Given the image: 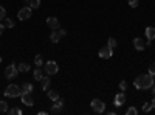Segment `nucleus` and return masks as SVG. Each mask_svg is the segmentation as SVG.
<instances>
[{
  "label": "nucleus",
  "instance_id": "obj_1",
  "mask_svg": "<svg viewBox=\"0 0 155 115\" xmlns=\"http://www.w3.org/2000/svg\"><path fill=\"white\" fill-rule=\"evenodd\" d=\"M153 76L150 75V73H146V75H140V76H137L135 78V81H134V84H135V87L137 89H143V90H147V89H152V86H153Z\"/></svg>",
  "mask_w": 155,
  "mask_h": 115
},
{
  "label": "nucleus",
  "instance_id": "obj_2",
  "mask_svg": "<svg viewBox=\"0 0 155 115\" xmlns=\"http://www.w3.org/2000/svg\"><path fill=\"white\" fill-rule=\"evenodd\" d=\"M5 95L8 98H17V96L22 95V87L20 86H16V84H9L5 89Z\"/></svg>",
  "mask_w": 155,
  "mask_h": 115
},
{
  "label": "nucleus",
  "instance_id": "obj_3",
  "mask_svg": "<svg viewBox=\"0 0 155 115\" xmlns=\"http://www.w3.org/2000/svg\"><path fill=\"white\" fill-rule=\"evenodd\" d=\"M90 106H92V109H93L95 113H102V112L106 110V103H104V101H101V100H98V98L92 100Z\"/></svg>",
  "mask_w": 155,
  "mask_h": 115
},
{
  "label": "nucleus",
  "instance_id": "obj_4",
  "mask_svg": "<svg viewBox=\"0 0 155 115\" xmlns=\"http://www.w3.org/2000/svg\"><path fill=\"white\" fill-rule=\"evenodd\" d=\"M58 70H59L58 62H54V61H48V62L45 64V67H44V72H45L47 75H56Z\"/></svg>",
  "mask_w": 155,
  "mask_h": 115
},
{
  "label": "nucleus",
  "instance_id": "obj_5",
  "mask_svg": "<svg viewBox=\"0 0 155 115\" xmlns=\"http://www.w3.org/2000/svg\"><path fill=\"white\" fill-rule=\"evenodd\" d=\"M31 12H33V8L31 6H23L22 9H19L17 17H19V20H27V19L31 17Z\"/></svg>",
  "mask_w": 155,
  "mask_h": 115
},
{
  "label": "nucleus",
  "instance_id": "obj_6",
  "mask_svg": "<svg viewBox=\"0 0 155 115\" xmlns=\"http://www.w3.org/2000/svg\"><path fill=\"white\" fill-rule=\"evenodd\" d=\"M17 73H19V70L16 69V66H14V64H11V66H8L5 69V78L6 79H14L17 76Z\"/></svg>",
  "mask_w": 155,
  "mask_h": 115
},
{
  "label": "nucleus",
  "instance_id": "obj_7",
  "mask_svg": "<svg viewBox=\"0 0 155 115\" xmlns=\"http://www.w3.org/2000/svg\"><path fill=\"white\" fill-rule=\"evenodd\" d=\"M98 55H99V58H102V59H110L112 55H113V48H110L109 45H106V47L99 48Z\"/></svg>",
  "mask_w": 155,
  "mask_h": 115
},
{
  "label": "nucleus",
  "instance_id": "obj_8",
  "mask_svg": "<svg viewBox=\"0 0 155 115\" xmlns=\"http://www.w3.org/2000/svg\"><path fill=\"white\" fill-rule=\"evenodd\" d=\"M20 98H22V103H23V104H27V106H30V107L34 106V100H33V96H31L30 92H22Z\"/></svg>",
  "mask_w": 155,
  "mask_h": 115
},
{
  "label": "nucleus",
  "instance_id": "obj_9",
  "mask_svg": "<svg viewBox=\"0 0 155 115\" xmlns=\"http://www.w3.org/2000/svg\"><path fill=\"white\" fill-rule=\"evenodd\" d=\"M64 110V101L61 98H58L56 101H53V107H51V112L53 113H62Z\"/></svg>",
  "mask_w": 155,
  "mask_h": 115
},
{
  "label": "nucleus",
  "instance_id": "obj_10",
  "mask_svg": "<svg viewBox=\"0 0 155 115\" xmlns=\"http://www.w3.org/2000/svg\"><path fill=\"white\" fill-rule=\"evenodd\" d=\"M124 103H126V95H124V92L116 93V95H115V100H113V104H115L116 107H121Z\"/></svg>",
  "mask_w": 155,
  "mask_h": 115
},
{
  "label": "nucleus",
  "instance_id": "obj_11",
  "mask_svg": "<svg viewBox=\"0 0 155 115\" xmlns=\"http://www.w3.org/2000/svg\"><path fill=\"white\" fill-rule=\"evenodd\" d=\"M47 25H48V28L51 31L59 30V20H58V17H48L47 19Z\"/></svg>",
  "mask_w": 155,
  "mask_h": 115
},
{
  "label": "nucleus",
  "instance_id": "obj_12",
  "mask_svg": "<svg viewBox=\"0 0 155 115\" xmlns=\"http://www.w3.org/2000/svg\"><path fill=\"white\" fill-rule=\"evenodd\" d=\"M134 47L138 50V52H143V50L146 48V42L141 39V37H135L134 39Z\"/></svg>",
  "mask_w": 155,
  "mask_h": 115
},
{
  "label": "nucleus",
  "instance_id": "obj_13",
  "mask_svg": "<svg viewBox=\"0 0 155 115\" xmlns=\"http://www.w3.org/2000/svg\"><path fill=\"white\" fill-rule=\"evenodd\" d=\"M144 33H146L147 41H153V39H155V28H153V27H147V28L144 30Z\"/></svg>",
  "mask_w": 155,
  "mask_h": 115
},
{
  "label": "nucleus",
  "instance_id": "obj_14",
  "mask_svg": "<svg viewBox=\"0 0 155 115\" xmlns=\"http://www.w3.org/2000/svg\"><path fill=\"white\" fill-rule=\"evenodd\" d=\"M59 39H61V36H59L58 30H54V31H51V34H50V41L53 42V44H58V42H59Z\"/></svg>",
  "mask_w": 155,
  "mask_h": 115
},
{
  "label": "nucleus",
  "instance_id": "obj_15",
  "mask_svg": "<svg viewBox=\"0 0 155 115\" xmlns=\"http://www.w3.org/2000/svg\"><path fill=\"white\" fill-rule=\"evenodd\" d=\"M39 83H41V86H42V90H48V87H50V78L48 76H44Z\"/></svg>",
  "mask_w": 155,
  "mask_h": 115
},
{
  "label": "nucleus",
  "instance_id": "obj_16",
  "mask_svg": "<svg viewBox=\"0 0 155 115\" xmlns=\"http://www.w3.org/2000/svg\"><path fill=\"white\" fill-rule=\"evenodd\" d=\"M47 95H48V98H50L51 101H56V100L59 98V92L53 90V89H51V90H48V92H47Z\"/></svg>",
  "mask_w": 155,
  "mask_h": 115
},
{
  "label": "nucleus",
  "instance_id": "obj_17",
  "mask_svg": "<svg viewBox=\"0 0 155 115\" xmlns=\"http://www.w3.org/2000/svg\"><path fill=\"white\" fill-rule=\"evenodd\" d=\"M42 78H44V72L41 70V67H37V69L34 70V79H36V81H41Z\"/></svg>",
  "mask_w": 155,
  "mask_h": 115
},
{
  "label": "nucleus",
  "instance_id": "obj_18",
  "mask_svg": "<svg viewBox=\"0 0 155 115\" xmlns=\"http://www.w3.org/2000/svg\"><path fill=\"white\" fill-rule=\"evenodd\" d=\"M20 87H22V92H30V93L33 92V84L31 83H23Z\"/></svg>",
  "mask_w": 155,
  "mask_h": 115
},
{
  "label": "nucleus",
  "instance_id": "obj_19",
  "mask_svg": "<svg viewBox=\"0 0 155 115\" xmlns=\"http://www.w3.org/2000/svg\"><path fill=\"white\" fill-rule=\"evenodd\" d=\"M17 70L22 72V73H27V72L30 70V66H28V64H25V62H20L19 67H17Z\"/></svg>",
  "mask_w": 155,
  "mask_h": 115
},
{
  "label": "nucleus",
  "instance_id": "obj_20",
  "mask_svg": "<svg viewBox=\"0 0 155 115\" xmlns=\"http://www.w3.org/2000/svg\"><path fill=\"white\" fill-rule=\"evenodd\" d=\"M34 64H36V67H42V64H44L42 55H36V58H34Z\"/></svg>",
  "mask_w": 155,
  "mask_h": 115
},
{
  "label": "nucleus",
  "instance_id": "obj_21",
  "mask_svg": "<svg viewBox=\"0 0 155 115\" xmlns=\"http://www.w3.org/2000/svg\"><path fill=\"white\" fill-rule=\"evenodd\" d=\"M28 5H30L33 9H36V8H39V6H41V0H30V2H28Z\"/></svg>",
  "mask_w": 155,
  "mask_h": 115
},
{
  "label": "nucleus",
  "instance_id": "obj_22",
  "mask_svg": "<svg viewBox=\"0 0 155 115\" xmlns=\"http://www.w3.org/2000/svg\"><path fill=\"white\" fill-rule=\"evenodd\" d=\"M0 112H8V103L6 101H0Z\"/></svg>",
  "mask_w": 155,
  "mask_h": 115
},
{
  "label": "nucleus",
  "instance_id": "obj_23",
  "mask_svg": "<svg viewBox=\"0 0 155 115\" xmlns=\"http://www.w3.org/2000/svg\"><path fill=\"white\" fill-rule=\"evenodd\" d=\"M6 19V9L3 6H0V22Z\"/></svg>",
  "mask_w": 155,
  "mask_h": 115
},
{
  "label": "nucleus",
  "instance_id": "obj_24",
  "mask_svg": "<svg viewBox=\"0 0 155 115\" xmlns=\"http://www.w3.org/2000/svg\"><path fill=\"white\" fill-rule=\"evenodd\" d=\"M107 45H109L110 48H115V47H116V39H115V37H109Z\"/></svg>",
  "mask_w": 155,
  "mask_h": 115
},
{
  "label": "nucleus",
  "instance_id": "obj_25",
  "mask_svg": "<svg viewBox=\"0 0 155 115\" xmlns=\"http://www.w3.org/2000/svg\"><path fill=\"white\" fill-rule=\"evenodd\" d=\"M5 27L6 28H12V27H14V20H11V19H5Z\"/></svg>",
  "mask_w": 155,
  "mask_h": 115
},
{
  "label": "nucleus",
  "instance_id": "obj_26",
  "mask_svg": "<svg viewBox=\"0 0 155 115\" xmlns=\"http://www.w3.org/2000/svg\"><path fill=\"white\" fill-rule=\"evenodd\" d=\"M152 109H153V106H152V103H146V104L143 106V112H146V113H147V112H150Z\"/></svg>",
  "mask_w": 155,
  "mask_h": 115
},
{
  "label": "nucleus",
  "instance_id": "obj_27",
  "mask_svg": "<svg viewBox=\"0 0 155 115\" xmlns=\"http://www.w3.org/2000/svg\"><path fill=\"white\" fill-rule=\"evenodd\" d=\"M138 113V110L135 109V107H129L127 110H126V115H137Z\"/></svg>",
  "mask_w": 155,
  "mask_h": 115
},
{
  "label": "nucleus",
  "instance_id": "obj_28",
  "mask_svg": "<svg viewBox=\"0 0 155 115\" xmlns=\"http://www.w3.org/2000/svg\"><path fill=\"white\" fill-rule=\"evenodd\" d=\"M8 112H9L11 115H16V113H17V115H20V113H22V110H20V109H17V107H14V109H8Z\"/></svg>",
  "mask_w": 155,
  "mask_h": 115
},
{
  "label": "nucleus",
  "instance_id": "obj_29",
  "mask_svg": "<svg viewBox=\"0 0 155 115\" xmlns=\"http://www.w3.org/2000/svg\"><path fill=\"white\" fill-rule=\"evenodd\" d=\"M120 90H121V92H126V90H127V83H126V81H121V83H120Z\"/></svg>",
  "mask_w": 155,
  "mask_h": 115
},
{
  "label": "nucleus",
  "instance_id": "obj_30",
  "mask_svg": "<svg viewBox=\"0 0 155 115\" xmlns=\"http://www.w3.org/2000/svg\"><path fill=\"white\" fill-rule=\"evenodd\" d=\"M127 2H129V5H130L132 8H137V6H138V2H140V0H127Z\"/></svg>",
  "mask_w": 155,
  "mask_h": 115
},
{
  "label": "nucleus",
  "instance_id": "obj_31",
  "mask_svg": "<svg viewBox=\"0 0 155 115\" xmlns=\"http://www.w3.org/2000/svg\"><path fill=\"white\" fill-rule=\"evenodd\" d=\"M149 73H150L152 76L155 75V61H153V62L150 64V67H149Z\"/></svg>",
  "mask_w": 155,
  "mask_h": 115
},
{
  "label": "nucleus",
  "instance_id": "obj_32",
  "mask_svg": "<svg viewBox=\"0 0 155 115\" xmlns=\"http://www.w3.org/2000/svg\"><path fill=\"white\" fill-rule=\"evenodd\" d=\"M58 33H59V36H61V37H64V36L67 34V31H65V30H58Z\"/></svg>",
  "mask_w": 155,
  "mask_h": 115
},
{
  "label": "nucleus",
  "instance_id": "obj_33",
  "mask_svg": "<svg viewBox=\"0 0 155 115\" xmlns=\"http://www.w3.org/2000/svg\"><path fill=\"white\" fill-rule=\"evenodd\" d=\"M3 30H5V25H3V23H0V34L3 33Z\"/></svg>",
  "mask_w": 155,
  "mask_h": 115
},
{
  "label": "nucleus",
  "instance_id": "obj_34",
  "mask_svg": "<svg viewBox=\"0 0 155 115\" xmlns=\"http://www.w3.org/2000/svg\"><path fill=\"white\" fill-rule=\"evenodd\" d=\"M152 106H153V109H155V96H153V100H152Z\"/></svg>",
  "mask_w": 155,
  "mask_h": 115
},
{
  "label": "nucleus",
  "instance_id": "obj_35",
  "mask_svg": "<svg viewBox=\"0 0 155 115\" xmlns=\"http://www.w3.org/2000/svg\"><path fill=\"white\" fill-rule=\"evenodd\" d=\"M152 92H153V95H155V83H153V86H152Z\"/></svg>",
  "mask_w": 155,
  "mask_h": 115
},
{
  "label": "nucleus",
  "instance_id": "obj_36",
  "mask_svg": "<svg viewBox=\"0 0 155 115\" xmlns=\"http://www.w3.org/2000/svg\"><path fill=\"white\" fill-rule=\"evenodd\" d=\"M0 62H2V58H0Z\"/></svg>",
  "mask_w": 155,
  "mask_h": 115
}]
</instances>
